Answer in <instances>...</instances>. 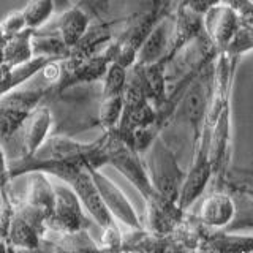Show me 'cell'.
Instances as JSON below:
<instances>
[{
  "label": "cell",
  "mask_w": 253,
  "mask_h": 253,
  "mask_svg": "<svg viewBox=\"0 0 253 253\" xmlns=\"http://www.w3.org/2000/svg\"><path fill=\"white\" fill-rule=\"evenodd\" d=\"M213 67H215V60L211 62L209 65H206L200 73L192 79V83L188 84L184 95H182L177 109L172 117V121L185 122L190 125L192 134H193V149L201 138L206 114H208Z\"/></svg>",
  "instance_id": "3957f363"
},
{
  "label": "cell",
  "mask_w": 253,
  "mask_h": 253,
  "mask_svg": "<svg viewBox=\"0 0 253 253\" xmlns=\"http://www.w3.org/2000/svg\"><path fill=\"white\" fill-rule=\"evenodd\" d=\"M209 253H212V252H209Z\"/></svg>",
  "instance_id": "d590c367"
},
{
  "label": "cell",
  "mask_w": 253,
  "mask_h": 253,
  "mask_svg": "<svg viewBox=\"0 0 253 253\" xmlns=\"http://www.w3.org/2000/svg\"><path fill=\"white\" fill-rule=\"evenodd\" d=\"M90 24V13L84 10L83 5H73L67 11L57 14L54 29L65 42V44L71 47L85 35Z\"/></svg>",
  "instance_id": "5bb4252c"
},
{
  "label": "cell",
  "mask_w": 253,
  "mask_h": 253,
  "mask_svg": "<svg viewBox=\"0 0 253 253\" xmlns=\"http://www.w3.org/2000/svg\"><path fill=\"white\" fill-rule=\"evenodd\" d=\"M225 190L231 193H245L253 196V162L244 166L229 168Z\"/></svg>",
  "instance_id": "cb8c5ba5"
},
{
  "label": "cell",
  "mask_w": 253,
  "mask_h": 253,
  "mask_svg": "<svg viewBox=\"0 0 253 253\" xmlns=\"http://www.w3.org/2000/svg\"><path fill=\"white\" fill-rule=\"evenodd\" d=\"M126 73L128 68L119 65L116 62H111L106 70L105 76L100 81L101 87V97H116V95H124Z\"/></svg>",
  "instance_id": "d4e9b609"
},
{
  "label": "cell",
  "mask_w": 253,
  "mask_h": 253,
  "mask_svg": "<svg viewBox=\"0 0 253 253\" xmlns=\"http://www.w3.org/2000/svg\"><path fill=\"white\" fill-rule=\"evenodd\" d=\"M105 134V154L106 163L122 174L125 179L131 182V185L138 190L144 201L157 193L149 177L146 163L141 160V154L133 149L128 142L119 136L116 128L103 131Z\"/></svg>",
  "instance_id": "6da1fadb"
},
{
  "label": "cell",
  "mask_w": 253,
  "mask_h": 253,
  "mask_svg": "<svg viewBox=\"0 0 253 253\" xmlns=\"http://www.w3.org/2000/svg\"><path fill=\"white\" fill-rule=\"evenodd\" d=\"M0 26H2V29H3L6 37L21 34L22 30L29 29L27 22H26V16H24L22 10L11 11L10 14H6L5 18H3V21H0Z\"/></svg>",
  "instance_id": "83f0119b"
},
{
  "label": "cell",
  "mask_w": 253,
  "mask_h": 253,
  "mask_svg": "<svg viewBox=\"0 0 253 253\" xmlns=\"http://www.w3.org/2000/svg\"><path fill=\"white\" fill-rule=\"evenodd\" d=\"M174 2H176V0H174Z\"/></svg>",
  "instance_id": "8d00e7d4"
},
{
  "label": "cell",
  "mask_w": 253,
  "mask_h": 253,
  "mask_svg": "<svg viewBox=\"0 0 253 253\" xmlns=\"http://www.w3.org/2000/svg\"><path fill=\"white\" fill-rule=\"evenodd\" d=\"M172 19L169 47L165 57H162L168 67L185 47H188L204 34V16L188 10L184 5H174Z\"/></svg>",
  "instance_id": "8992f818"
},
{
  "label": "cell",
  "mask_w": 253,
  "mask_h": 253,
  "mask_svg": "<svg viewBox=\"0 0 253 253\" xmlns=\"http://www.w3.org/2000/svg\"><path fill=\"white\" fill-rule=\"evenodd\" d=\"M55 190V204L54 211L46 220V228L52 231L71 233L89 229L92 225V217L84 213V206L78 198L76 192L68 184H54ZM95 223V221H93Z\"/></svg>",
  "instance_id": "5b68a950"
},
{
  "label": "cell",
  "mask_w": 253,
  "mask_h": 253,
  "mask_svg": "<svg viewBox=\"0 0 253 253\" xmlns=\"http://www.w3.org/2000/svg\"><path fill=\"white\" fill-rule=\"evenodd\" d=\"M0 253H11V247L6 242H0Z\"/></svg>",
  "instance_id": "836d02e7"
},
{
  "label": "cell",
  "mask_w": 253,
  "mask_h": 253,
  "mask_svg": "<svg viewBox=\"0 0 253 253\" xmlns=\"http://www.w3.org/2000/svg\"><path fill=\"white\" fill-rule=\"evenodd\" d=\"M52 2H54V6H55V14H60L63 11H67L68 8L73 6L71 0H52Z\"/></svg>",
  "instance_id": "1f68e13d"
},
{
  "label": "cell",
  "mask_w": 253,
  "mask_h": 253,
  "mask_svg": "<svg viewBox=\"0 0 253 253\" xmlns=\"http://www.w3.org/2000/svg\"><path fill=\"white\" fill-rule=\"evenodd\" d=\"M11 182L10 174H8V162L5 158V152H3V144L0 141V187Z\"/></svg>",
  "instance_id": "f546056e"
},
{
  "label": "cell",
  "mask_w": 253,
  "mask_h": 253,
  "mask_svg": "<svg viewBox=\"0 0 253 253\" xmlns=\"http://www.w3.org/2000/svg\"><path fill=\"white\" fill-rule=\"evenodd\" d=\"M100 249L103 253H119L122 252V231L117 226V221L106 228H103Z\"/></svg>",
  "instance_id": "4316f807"
},
{
  "label": "cell",
  "mask_w": 253,
  "mask_h": 253,
  "mask_svg": "<svg viewBox=\"0 0 253 253\" xmlns=\"http://www.w3.org/2000/svg\"><path fill=\"white\" fill-rule=\"evenodd\" d=\"M221 0H176L174 5H184L188 10H192L198 14L204 16L211 8H213L215 5H218Z\"/></svg>",
  "instance_id": "f1b7e54d"
},
{
  "label": "cell",
  "mask_w": 253,
  "mask_h": 253,
  "mask_svg": "<svg viewBox=\"0 0 253 253\" xmlns=\"http://www.w3.org/2000/svg\"><path fill=\"white\" fill-rule=\"evenodd\" d=\"M29 29H43L52 16L55 14V6L52 0H29L22 8Z\"/></svg>",
  "instance_id": "603a6c76"
},
{
  "label": "cell",
  "mask_w": 253,
  "mask_h": 253,
  "mask_svg": "<svg viewBox=\"0 0 253 253\" xmlns=\"http://www.w3.org/2000/svg\"><path fill=\"white\" fill-rule=\"evenodd\" d=\"M43 231H40L26 218H22L18 212L14 213L11 221L10 233H8L6 244L13 249H35L42 245Z\"/></svg>",
  "instance_id": "d6986e66"
},
{
  "label": "cell",
  "mask_w": 253,
  "mask_h": 253,
  "mask_svg": "<svg viewBox=\"0 0 253 253\" xmlns=\"http://www.w3.org/2000/svg\"><path fill=\"white\" fill-rule=\"evenodd\" d=\"M236 213L234 196L228 190H212L201 203L200 212L196 213L206 226L223 229L229 225Z\"/></svg>",
  "instance_id": "4fadbf2b"
},
{
  "label": "cell",
  "mask_w": 253,
  "mask_h": 253,
  "mask_svg": "<svg viewBox=\"0 0 253 253\" xmlns=\"http://www.w3.org/2000/svg\"><path fill=\"white\" fill-rule=\"evenodd\" d=\"M32 46H34V55H43L54 60H62L70 57V46L55 34H44L42 30H35L34 38H32Z\"/></svg>",
  "instance_id": "ffe728a7"
},
{
  "label": "cell",
  "mask_w": 253,
  "mask_h": 253,
  "mask_svg": "<svg viewBox=\"0 0 253 253\" xmlns=\"http://www.w3.org/2000/svg\"><path fill=\"white\" fill-rule=\"evenodd\" d=\"M169 18V16H168ZM168 18L162 19L157 26L152 29V32L147 35V38L144 40V43L141 44L139 52L136 62L142 63V65H147V63H152L160 60L162 57H165V54L168 52L169 47V26H168Z\"/></svg>",
  "instance_id": "e0dca14e"
},
{
  "label": "cell",
  "mask_w": 253,
  "mask_h": 253,
  "mask_svg": "<svg viewBox=\"0 0 253 253\" xmlns=\"http://www.w3.org/2000/svg\"><path fill=\"white\" fill-rule=\"evenodd\" d=\"M250 51H253V32L247 27L241 26L239 30L236 32V35L233 37L231 43L228 44V47L223 52L241 59L244 54H249Z\"/></svg>",
  "instance_id": "484cf974"
},
{
  "label": "cell",
  "mask_w": 253,
  "mask_h": 253,
  "mask_svg": "<svg viewBox=\"0 0 253 253\" xmlns=\"http://www.w3.org/2000/svg\"><path fill=\"white\" fill-rule=\"evenodd\" d=\"M211 136L212 131L203 126L201 138L195 146V158L193 165L190 166L188 172L185 174L184 184L180 187L179 193V206L187 211L198 198H200L208 184L212 180V163H211Z\"/></svg>",
  "instance_id": "277c9868"
},
{
  "label": "cell",
  "mask_w": 253,
  "mask_h": 253,
  "mask_svg": "<svg viewBox=\"0 0 253 253\" xmlns=\"http://www.w3.org/2000/svg\"><path fill=\"white\" fill-rule=\"evenodd\" d=\"M252 253L253 236H242L225 229L211 228L203 245L201 253Z\"/></svg>",
  "instance_id": "2e32d148"
},
{
  "label": "cell",
  "mask_w": 253,
  "mask_h": 253,
  "mask_svg": "<svg viewBox=\"0 0 253 253\" xmlns=\"http://www.w3.org/2000/svg\"><path fill=\"white\" fill-rule=\"evenodd\" d=\"M11 253H49V252L44 250L43 247H35V249H13L11 247Z\"/></svg>",
  "instance_id": "d6a6232c"
},
{
  "label": "cell",
  "mask_w": 253,
  "mask_h": 253,
  "mask_svg": "<svg viewBox=\"0 0 253 253\" xmlns=\"http://www.w3.org/2000/svg\"><path fill=\"white\" fill-rule=\"evenodd\" d=\"M35 30L26 29L21 34H16L6 38L3 43V60L6 65L14 67L30 60L34 55V46H32V38H34Z\"/></svg>",
  "instance_id": "ac0fdd59"
},
{
  "label": "cell",
  "mask_w": 253,
  "mask_h": 253,
  "mask_svg": "<svg viewBox=\"0 0 253 253\" xmlns=\"http://www.w3.org/2000/svg\"><path fill=\"white\" fill-rule=\"evenodd\" d=\"M8 73H10V65L2 63L0 65V95L8 92Z\"/></svg>",
  "instance_id": "4dcf8cb0"
},
{
  "label": "cell",
  "mask_w": 253,
  "mask_h": 253,
  "mask_svg": "<svg viewBox=\"0 0 253 253\" xmlns=\"http://www.w3.org/2000/svg\"><path fill=\"white\" fill-rule=\"evenodd\" d=\"M54 114L52 109L42 103L38 108L32 111V114L22 126V142H21V157L34 155L38 147L51 136L54 131Z\"/></svg>",
  "instance_id": "8fae6325"
},
{
  "label": "cell",
  "mask_w": 253,
  "mask_h": 253,
  "mask_svg": "<svg viewBox=\"0 0 253 253\" xmlns=\"http://www.w3.org/2000/svg\"><path fill=\"white\" fill-rule=\"evenodd\" d=\"M146 168L157 193L177 201L185 174L180 169L177 157L162 134H158L146 152Z\"/></svg>",
  "instance_id": "7a4b0ae2"
},
{
  "label": "cell",
  "mask_w": 253,
  "mask_h": 253,
  "mask_svg": "<svg viewBox=\"0 0 253 253\" xmlns=\"http://www.w3.org/2000/svg\"><path fill=\"white\" fill-rule=\"evenodd\" d=\"M236 203V213L229 225L223 229L229 233L253 229V196L245 193H233Z\"/></svg>",
  "instance_id": "44dd1931"
},
{
  "label": "cell",
  "mask_w": 253,
  "mask_h": 253,
  "mask_svg": "<svg viewBox=\"0 0 253 253\" xmlns=\"http://www.w3.org/2000/svg\"><path fill=\"white\" fill-rule=\"evenodd\" d=\"M26 176H27L26 193L19 196V200L29 206H34V208L43 211L47 215V218H49L55 204L54 184H51V180L47 179V174L40 171L29 172Z\"/></svg>",
  "instance_id": "9a60e30c"
},
{
  "label": "cell",
  "mask_w": 253,
  "mask_h": 253,
  "mask_svg": "<svg viewBox=\"0 0 253 253\" xmlns=\"http://www.w3.org/2000/svg\"><path fill=\"white\" fill-rule=\"evenodd\" d=\"M241 27V19L231 6L220 2L204 14V30L218 52H223Z\"/></svg>",
  "instance_id": "9c48e42d"
},
{
  "label": "cell",
  "mask_w": 253,
  "mask_h": 253,
  "mask_svg": "<svg viewBox=\"0 0 253 253\" xmlns=\"http://www.w3.org/2000/svg\"><path fill=\"white\" fill-rule=\"evenodd\" d=\"M147 209V229L158 236H168L184 220L187 211L179 206L177 201L168 200L160 193H155L146 200Z\"/></svg>",
  "instance_id": "30bf717a"
},
{
  "label": "cell",
  "mask_w": 253,
  "mask_h": 253,
  "mask_svg": "<svg viewBox=\"0 0 253 253\" xmlns=\"http://www.w3.org/2000/svg\"><path fill=\"white\" fill-rule=\"evenodd\" d=\"M67 184L75 190L78 198L81 200L84 206V209L100 228H106L109 225L116 223L117 220L113 217V213L106 208V204L103 201L98 188L92 179L89 168H84L79 172H76Z\"/></svg>",
  "instance_id": "ba28073f"
},
{
  "label": "cell",
  "mask_w": 253,
  "mask_h": 253,
  "mask_svg": "<svg viewBox=\"0 0 253 253\" xmlns=\"http://www.w3.org/2000/svg\"><path fill=\"white\" fill-rule=\"evenodd\" d=\"M89 171L92 174V179L98 188L103 201L106 204V208L109 209L111 213H113V217L121 221V223H124L126 228L141 229L142 223L138 217V213L134 212L131 203L128 201V198L124 195L122 190L119 188L109 177H106L100 169L89 168Z\"/></svg>",
  "instance_id": "52a82bcc"
},
{
  "label": "cell",
  "mask_w": 253,
  "mask_h": 253,
  "mask_svg": "<svg viewBox=\"0 0 253 253\" xmlns=\"http://www.w3.org/2000/svg\"><path fill=\"white\" fill-rule=\"evenodd\" d=\"M40 247L49 253H103L100 244L95 242L89 234V229L62 233L46 228Z\"/></svg>",
  "instance_id": "7c38bea8"
},
{
  "label": "cell",
  "mask_w": 253,
  "mask_h": 253,
  "mask_svg": "<svg viewBox=\"0 0 253 253\" xmlns=\"http://www.w3.org/2000/svg\"><path fill=\"white\" fill-rule=\"evenodd\" d=\"M2 63H5V60H3V44H0V65Z\"/></svg>",
  "instance_id": "e575fe53"
},
{
  "label": "cell",
  "mask_w": 253,
  "mask_h": 253,
  "mask_svg": "<svg viewBox=\"0 0 253 253\" xmlns=\"http://www.w3.org/2000/svg\"><path fill=\"white\" fill-rule=\"evenodd\" d=\"M124 113V95L101 97L98 103V125L103 131L116 128Z\"/></svg>",
  "instance_id": "7402d4cb"
}]
</instances>
